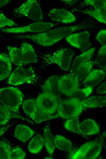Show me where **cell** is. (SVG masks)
Instances as JSON below:
<instances>
[{
    "instance_id": "1",
    "label": "cell",
    "mask_w": 106,
    "mask_h": 159,
    "mask_svg": "<svg viewBox=\"0 0 106 159\" xmlns=\"http://www.w3.org/2000/svg\"><path fill=\"white\" fill-rule=\"evenodd\" d=\"M87 26L85 24L81 23L72 26L59 27L41 33L19 35L16 38L18 39H30L41 46H48L74 32L87 28Z\"/></svg>"
},
{
    "instance_id": "2",
    "label": "cell",
    "mask_w": 106,
    "mask_h": 159,
    "mask_svg": "<svg viewBox=\"0 0 106 159\" xmlns=\"http://www.w3.org/2000/svg\"><path fill=\"white\" fill-rule=\"evenodd\" d=\"M24 95L18 89L12 87L0 88V102L14 114L19 113V107Z\"/></svg>"
},
{
    "instance_id": "3",
    "label": "cell",
    "mask_w": 106,
    "mask_h": 159,
    "mask_svg": "<svg viewBox=\"0 0 106 159\" xmlns=\"http://www.w3.org/2000/svg\"><path fill=\"white\" fill-rule=\"evenodd\" d=\"M83 106L81 101L75 98L62 100L59 102L56 118L70 119L77 117L82 112Z\"/></svg>"
},
{
    "instance_id": "4",
    "label": "cell",
    "mask_w": 106,
    "mask_h": 159,
    "mask_svg": "<svg viewBox=\"0 0 106 159\" xmlns=\"http://www.w3.org/2000/svg\"><path fill=\"white\" fill-rule=\"evenodd\" d=\"M74 55L73 51L69 48H63L50 55H46L44 62L47 65L55 64L64 71L68 70Z\"/></svg>"
},
{
    "instance_id": "5",
    "label": "cell",
    "mask_w": 106,
    "mask_h": 159,
    "mask_svg": "<svg viewBox=\"0 0 106 159\" xmlns=\"http://www.w3.org/2000/svg\"><path fill=\"white\" fill-rule=\"evenodd\" d=\"M59 101L58 98L47 92L40 94L36 100L37 109L45 115H51L57 110Z\"/></svg>"
},
{
    "instance_id": "6",
    "label": "cell",
    "mask_w": 106,
    "mask_h": 159,
    "mask_svg": "<svg viewBox=\"0 0 106 159\" xmlns=\"http://www.w3.org/2000/svg\"><path fill=\"white\" fill-rule=\"evenodd\" d=\"M14 13L16 14L23 16L36 22L43 20V15L38 2L35 0H28L15 9Z\"/></svg>"
},
{
    "instance_id": "7",
    "label": "cell",
    "mask_w": 106,
    "mask_h": 159,
    "mask_svg": "<svg viewBox=\"0 0 106 159\" xmlns=\"http://www.w3.org/2000/svg\"><path fill=\"white\" fill-rule=\"evenodd\" d=\"M36 77L35 72L32 67L24 68L18 67L11 74L8 83L13 85L33 83L36 81Z\"/></svg>"
},
{
    "instance_id": "8",
    "label": "cell",
    "mask_w": 106,
    "mask_h": 159,
    "mask_svg": "<svg viewBox=\"0 0 106 159\" xmlns=\"http://www.w3.org/2000/svg\"><path fill=\"white\" fill-rule=\"evenodd\" d=\"M102 145L99 138L83 145L75 153L72 159H94L100 154Z\"/></svg>"
},
{
    "instance_id": "9",
    "label": "cell",
    "mask_w": 106,
    "mask_h": 159,
    "mask_svg": "<svg viewBox=\"0 0 106 159\" xmlns=\"http://www.w3.org/2000/svg\"><path fill=\"white\" fill-rule=\"evenodd\" d=\"M57 24L51 23L38 22L23 27L0 29L4 33H17L27 32H41L55 27Z\"/></svg>"
},
{
    "instance_id": "10",
    "label": "cell",
    "mask_w": 106,
    "mask_h": 159,
    "mask_svg": "<svg viewBox=\"0 0 106 159\" xmlns=\"http://www.w3.org/2000/svg\"><path fill=\"white\" fill-rule=\"evenodd\" d=\"M22 107L25 113L37 123L55 118L54 115H45L39 113L37 109L35 99L25 100L23 103Z\"/></svg>"
},
{
    "instance_id": "11",
    "label": "cell",
    "mask_w": 106,
    "mask_h": 159,
    "mask_svg": "<svg viewBox=\"0 0 106 159\" xmlns=\"http://www.w3.org/2000/svg\"><path fill=\"white\" fill-rule=\"evenodd\" d=\"M79 80L72 74L62 76L59 79L58 87L60 92L66 95L70 96L79 88Z\"/></svg>"
},
{
    "instance_id": "12",
    "label": "cell",
    "mask_w": 106,
    "mask_h": 159,
    "mask_svg": "<svg viewBox=\"0 0 106 159\" xmlns=\"http://www.w3.org/2000/svg\"><path fill=\"white\" fill-rule=\"evenodd\" d=\"M90 36L89 33L84 31L78 33L70 34L65 37V39L72 46L84 51L91 45Z\"/></svg>"
},
{
    "instance_id": "13",
    "label": "cell",
    "mask_w": 106,
    "mask_h": 159,
    "mask_svg": "<svg viewBox=\"0 0 106 159\" xmlns=\"http://www.w3.org/2000/svg\"><path fill=\"white\" fill-rule=\"evenodd\" d=\"M48 16L53 20L63 23H71L76 20V18L73 14L62 9L54 8L51 9Z\"/></svg>"
},
{
    "instance_id": "14",
    "label": "cell",
    "mask_w": 106,
    "mask_h": 159,
    "mask_svg": "<svg viewBox=\"0 0 106 159\" xmlns=\"http://www.w3.org/2000/svg\"><path fill=\"white\" fill-rule=\"evenodd\" d=\"M106 69H96L92 71L83 81L87 87H93L100 83L104 79Z\"/></svg>"
},
{
    "instance_id": "15",
    "label": "cell",
    "mask_w": 106,
    "mask_h": 159,
    "mask_svg": "<svg viewBox=\"0 0 106 159\" xmlns=\"http://www.w3.org/2000/svg\"><path fill=\"white\" fill-rule=\"evenodd\" d=\"M59 78L55 75L48 78L42 87L44 92H47L54 95L58 98L61 95L58 87Z\"/></svg>"
},
{
    "instance_id": "16",
    "label": "cell",
    "mask_w": 106,
    "mask_h": 159,
    "mask_svg": "<svg viewBox=\"0 0 106 159\" xmlns=\"http://www.w3.org/2000/svg\"><path fill=\"white\" fill-rule=\"evenodd\" d=\"M23 65L36 63L37 56L33 46L27 43H24L21 46Z\"/></svg>"
},
{
    "instance_id": "17",
    "label": "cell",
    "mask_w": 106,
    "mask_h": 159,
    "mask_svg": "<svg viewBox=\"0 0 106 159\" xmlns=\"http://www.w3.org/2000/svg\"><path fill=\"white\" fill-rule=\"evenodd\" d=\"M79 130L81 134L91 135L99 133L100 128L94 120L88 119L79 124Z\"/></svg>"
},
{
    "instance_id": "18",
    "label": "cell",
    "mask_w": 106,
    "mask_h": 159,
    "mask_svg": "<svg viewBox=\"0 0 106 159\" xmlns=\"http://www.w3.org/2000/svg\"><path fill=\"white\" fill-rule=\"evenodd\" d=\"M35 131L27 126L19 124L17 126L14 132V136L23 142H25L32 137Z\"/></svg>"
},
{
    "instance_id": "19",
    "label": "cell",
    "mask_w": 106,
    "mask_h": 159,
    "mask_svg": "<svg viewBox=\"0 0 106 159\" xmlns=\"http://www.w3.org/2000/svg\"><path fill=\"white\" fill-rule=\"evenodd\" d=\"M95 49V48H92L76 57L71 67V74H74L78 68L90 59L94 55Z\"/></svg>"
},
{
    "instance_id": "20",
    "label": "cell",
    "mask_w": 106,
    "mask_h": 159,
    "mask_svg": "<svg viewBox=\"0 0 106 159\" xmlns=\"http://www.w3.org/2000/svg\"><path fill=\"white\" fill-rule=\"evenodd\" d=\"M12 66L9 56L4 53L0 54V80L7 78L12 72Z\"/></svg>"
},
{
    "instance_id": "21",
    "label": "cell",
    "mask_w": 106,
    "mask_h": 159,
    "mask_svg": "<svg viewBox=\"0 0 106 159\" xmlns=\"http://www.w3.org/2000/svg\"><path fill=\"white\" fill-rule=\"evenodd\" d=\"M83 107L93 108L104 107L106 105V97L103 96H95L81 101Z\"/></svg>"
},
{
    "instance_id": "22",
    "label": "cell",
    "mask_w": 106,
    "mask_h": 159,
    "mask_svg": "<svg viewBox=\"0 0 106 159\" xmlns=\"http://www.w3.org/2000/svg\"><path fill=\"white\" fill-rule=\"evenodd\" d=\"M44 142L46 148L49 155L53 154L55 146L54 137L52 134L48 125H46L44 128Z\"/></svg>"
},
{
    "instance_id": "23",
    "label": "cell",
    "mask_w": 106,
    "mask_h": 159,
    "mask_svg": "<svg viewBox=\"0 0 106 159\" xmlns=\"http://www.w3.org/2000/svg\"><path fill=\"white\" fill-rule=\"evenodd\" d=\"M76 11L88 14L101 23H106V7L94 9L93 10H76Z\"/></svg>"
},
{
    "instance_id": "24",
    "label": "cell",
    "mask_w": 106,
    "mask_h": 159,
    "mask_svg": "<svg viewBox=\"0 0 106 159\" xmlns=\"http://www.w3.org/2000/svg\"><path fill=\"white\" fill-rule=\"evenodd\" d=\"M7 49L11 61L18 67H22L23 64L21 50L10 46H8Z\"/></svg>"
},
{
    "instance_id": "25",
    "label": "cell",
    "mask_w": 106,
    "mask_h": 159,
    "mask_svg": "<svg viewBox=\"0 0 106 159\" xmlns=\"http://www.w3.org/2000/svg\"><path fill=\"white\" fill-rule=\"evenodd\" d=\"M94 64L91 61L86 62L77 69L74 75L79 81L84 80L90 73Z\"/></svg>"
},
{
    "instance_id": "26",
    "label": "cell",
    "mask_w": 106,
    "mask_h": 159,
    "mask_svg": "<svg viewBox=\"0 0 106 159\" xmlns=\"http://www.w3.org/2000/svg\"><path fill=\"white\" fill-rule=\"evenodd\" d=\"M15 117L27 120L21 116L13 114L6 107L0 105V126L6 124L11 118Z\"/></svg>"
},
{
    "instance_id": "27",
    "label": "cell",
    "mask_w": 106,
    "mask_h": 159,
    "mask_svg": "<svg viewBox=\"0 0 106 159\" xmlns=\"http://www.w3.org/2000/svg\"><path fill=\"white\" fill-rule=\"evenodd\" d=\"M44 142L42 137L40 134H37L30 142L28 146L29 151L33 153H38L42 149Z\"/></svg>"
},
{
    "instance_id": "28",
    "label": "cell",
    "mask_w": 106,
    "mask_h": 159,
    "mask_svg": "<svg viewBox=\"0 0 106 159\" xmlns=\"http://www.w3.org/2000/svg\"><path fill=\"white\" fill-rule=\"evenodd\" d=\"M54 139L55 146L57 148L65 151H71L72 144L70 140L61 135H56Z\"/></svg>"
},
{
    "instance_id": "29",
    "label": "cell",
    "mask_w": 106,
    "mask_h": 159,
    "mask_svg": "<svg viewBox=\"0 0 106 159\" xmlns=\"http://www.w3.org/2000/svg\"><path fill=\"white\" fill-rule=\"evenodd\" d=\"M79 122L78 117L70 119L65 123L64 127L70 131L76 133L83 136L79 130Z\"/></svg>"
},
{
    "instance_id": "30",
    "label": "cell",
    "mask_w": 106,
    "mask_h": 159,
    "mask_svg": "<svg viewBox=\"0 0 106 159\" xmlns=\"http://www.w3.org/2000/svg\"><path fill=\"white\" fill-rule=\"evenodd\" d=\"M95 63L99 67L105 69L106 63V46H102L98 51Z\"/></svg>"
},
{
    "instance_id": "31",
    "label": "cell",
    "mask_w": 106,
    "mask_h": 159,
    "mask_svg": "<svg viewBox=\"0 0 106 159\" xmlns=\"http://www.w3.org/2000/svg\"><path fill=\"white\" fill-rule=\"evenodd\" d=\"M93 88L87 87L82 89H77L71 96V98H75L80 100L85 98L92 92Z\"/></svg>"
},
{
    "instance_id": "32",
    "label": "cell",
    "mask_w": 106,
    "mask_h": 159,
    "mask_svg": "<svg viewBox=\"0 0 106 159\" xmlns=\"http://www.w3.org/2000/svg\"><path fill=\"white\" fill-rule=\"evenodd\" d=\"M11 150V146L8 142L5 141H0V159H10Z\"/></svg>"
},
{
    "instance_id": "33",
    "label": "cell",
    "mask_w": 106,
    "mask_h": 159,
    "mask_svg": "<svg viewBox=\"0 0 106 159\" xmlns=\"http://www.w3.org/2000/svg\"><path fill=\"white\" fill-rule=\"evenodd\" d=\"M84 5H89L94 9L106 7V0H86L83 2Z\"/></svg>"
},
{
    "instance_id": "34",
    "label": "cell",
    "mask_w": 106,
    "mask_h": 159,
    "mask_svg": "<svg viewBox=\"0 0 106 159\" xmlns=\"http://www.w3.org/2000/svg\"><path fill=\"white\" fill-rule=\"evenodd\" d=\"M16 25V24L14 21L0 13V29L5 27H12Z\"/></svg>"
},
{
    "instance_id": "35",
    "label": "cell",
    "mask_w": 106,
    "mask_h": 159,
    "mask_svg": "<svg viewBox=\"0 0 106 159\" xmlns=\"http://www.w3.org/2000/svg\"><path fill=\"white\" fill-rule=\"evenodd\" d=\"M26 156L25 152L19 148L12 150L10 155V159H23Z\"/></svg>"
},
{
    "instance_id": "36",
    "label": "cell",
    "mask_w": 106,
    "mask_h": 159,
    "mask_svg": "<svg viewBox=\"0 0 106 159\" xmlns=\"http://www.w3.org/2000/svg\"><path fill=\"white\" fill-rule=\"evenodd\" d=\"M96 39L102 45H106V30L103 29L101 30L97 34L96 37Z\"/></svg>"
},
{
    "instance_id": "37",
    "label": "cell",
    "mask_w": 106,
    "mask_h": 159,
    "mask_svg": "<svg viewBox=\"0 0 106 159\" xmlns=\"http://www.w3.org/2000/svg\"><path fill=\"white\" fill-rule=\"evenodd\" d=\"M106 81L101 84L96 89V92L98 94H105L106 93Z\"/></svg>"
},
{
    "instance_id": "38",
    "label": "cell",
    "mask_w": 106,
    "mask_h": 159,
    "mask_svg": "<svg viewBox=\"0 0 106 159\" xmlns=\"http://www.w3.org/2000/svg\"><path fill=\"white\" fill-rule=\"evenodd\" d=\"M102 145L106 146V132L103 133L101 135L99 138Z\"/></svg>"
},
{
    "instance_id": "39",
    "label": "cell",
    "mask_w": 106,
    "mask_h": 159,
    "mask_svg": "<svg viewBox=\"0 0 106 159\" xmlns=\"http://www.w3.org/2000/svg\"><path fill=\"white\" fill-rule=\"evenodd\" d=\"M9 126V125H8L6 126L0 128V136L7 131Z\"/></svg>"
},
{
    "instance_id": "40",
    "label": "cell",
    "mask_w": 106,
    "mask_h": 159,
    "mask_svg": "<svg viewBox=\"0 0 106 159\" xmlns=\"http://www.w3.org/2000/svg\"><path fill=\"white\" fill-rule=\"evenodd\" d=\"M65 4L69 5H72L74 4H75V3L76 2V0H61Z\"/></svg>"
},
{
    "instance_id": "41",
    "label": "cell",
    "mask_w": 106,
    "mask_h": 159,
    "mask_svg": "<svg viewBox=\"0 0 106 159\" xmlns=\"http://www.w3.org/2000/svg\"><path fill=\"white\" fill-rule=\"evenodd\" d=\"M11 1L9 0H0V8L5 6Z\"/></svg>"
},
{
    "instance_id": "42",
    "label": "cell",
    "mask_w": 106,
    "mask_h": 159,
    "mask_svg": "<svg viewBox=\"0 0 106 159\" xmlns=\"http://www.w3.org/2000/svg\"><path fill=\"white\" fill-rule=\"evenodd\" d=\"M45 158V159H48V158H49V159H51V158H51V157H46Z\"/></svg>"
}]
</instances>
